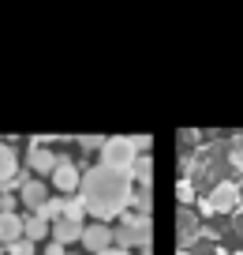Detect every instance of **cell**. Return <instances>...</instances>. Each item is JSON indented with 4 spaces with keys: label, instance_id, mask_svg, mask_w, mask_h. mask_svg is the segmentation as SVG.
<instances>
[{
    "label": "cell",
    "instance_id": "1",
    "mask_svg": "<svg viewBox=\"0 0 243 255\" xmlns=\"http://www.w3.org/2000/svg\"><path fill=\"white\" fill-rule=\"evenodd\" d=\"M79 188H82L79 195H82L86 210L97 222H109V218L124 214V207L131 203V173H120V169H109V165L86 169Z\"/></svg>",
    "mask_w": 243,
    "mask_h": 255
},
{
    "label": "cell",
    "instance_id": "2",
    "mask_svg": "<svg viewBox=\"0 0 243 255\" xmlns=\"http://www.w3.org/2000/svg\"><path fill=\"white\" fill-rule=\"evenodd\" d=\"M112 244L116 248H135L139 244L142 252L150 248V214H124L120 229H112Z\"/></svg>",
    "mask_w": 243,
    "mask_h": 255
},
{
    "label": "cell",
    "instance_id": "3",
    "mask_svg": "<svg viewBox=\"0 0 243 255\" xmlns=\"http://www.w3.org/2000/svg\"><path fill=\"white\" fill-rule=\"evenodd\" d=\"M135 158H139V146H135V139H124V135L105 139V146H101V165L120 169V173H131Z\"/></svg>",
    "mask_w": 243,
    "mask_h": 255
},
{
    "label": "cell",
    "instance_id": "4",
    "mask_svg": "<svg viewBox=\"0 0 243 255\" xmlns=\"http://www.w3.org/2000/svg\"><path fill=\"white\" fill-rule=\"evenodd\" d=\"M236 203H240V188H236V180H221V184H213L210 195H206V210H213V214L236 210Z\"/></svg>",
    "mask_w": 243,
    "mask_h": 255
},
{
    "label": "cell",
    "instance_id": "5",
    "mask_svg": "<svg viewBox=\"0 0 243 255\" xmlns=\"http://www.w3.org/2000/svg\"><path fill=\"white\" fill-rule=\"evenodd\" d=\"M19 154H15V146H8V143H0V188H15L19 184ZM23 188V184H19Z\"/></svg>",
    "mask_w": 243,
    "mask_h": 255
},
{
    "label": "cell",
    "instance_id": "6",
    "mask_svg": "<svg viewBox=\"0 0 243 255\" xmlns=\"http://www.w3.org/2000/svg\"><path fill=\"white\" fill-rule=\"evenodd\" d=\"M82 244H86L94 255L109 252V248H112V229H109L105 222H94V225H86V229H82Z\"/></svg>",
    "mask_w": 243,
    "mask_h": 255
},
{
    "label": "cell",
    "instance_id": "7",
    "mask_svg": "<svg viewBox=\"0 0 243 255\" xmlns=\"http://www.w3.org/2000/svg\"><path fill=\"white\" fill-rule=\"evenodd\" d=\"M0 240H4V244L23 240V218H19L15 210H0Z\"/></svg>",
    "mask_w": 243,
    "mask_h": 255
},
{
    "label": "cell",
    "instance_id": "8",
    "mask_svg": "<svg viewBox=\"0 0 243 255\" xmlns=\"http://www.w3.org/2000/svg\"><path fill=\"white\" fill-rule=\"evenodd\" d=\"M82 229H86L82 222L60 218V222H53V240H56V244H71V240H82Z\"/></svg>",
    "mask_w": 243,
    "mask_h": 255
},
{
    "label": "cell",
    "instance_id": "9",
    "mask_svg": "<svg viewBox=\"0 0 243 255\" xmlns=\"http://www.w3.org/2000/svg\"><path fill=\"white\" fill-rule=\"evenodd\" d=\"M79 180H82V176H79V169L71 165V161H56V169H53V184L60 191H71V188H79Z\"/></svg>",
    "mask_w": 243,
    "mask_h": 255
},
{
    "label": "cell",
    "instance_id": "10",
    "mask_svg": "<svg viewBox=\"0 0 243 255\" xmlns=\"http://www.w3.org/2000/svg\"><path fill=\"white\" fill-rule=\"evenodd\" d=\"M19 195H23V203H26V207H34V210H38L41 203L49 199V188H45V184H41V180H23V188H19Z\"/></svg>",
    "mask_w": 243,
    "mask_h": 255
},
{
    "label": "cell",
    "instance_id": "11",
    "mask_svg": "<svg viewBox=\"0 0 243 255\" xmlns=\"http://www.w3.org/2000/svg\"><path fill=\"white\" fill-rule=\"evenodd\" d=\"M56 161H60V158H56L53 150H45L41 143H38V146H30V169H38V173H53Z\"/></svg>",
    "mask_w": 243,
    "mask_h": 255
},
{
    "label": "cell",
    "instance_id": "12",
    "mask_svg": "<svg viewBox=\"0 0 243 255\" xmlns=\"http://www.w3.org/2000/svg\"><path fill=\"white\" fill-rule=\"evenodd\" d=\"M195 233H198V218L191 214L187 207H183V210H180V244L187 248L191 240H195Z\"/></svg>",
    "mask_w": 243,
    "mask_h": 255
},
{
    "label": "cell",
    "instance_id": "13",
    "mask_svg": "<svg viewBox=\"0 0 243 255\" xmlns=\"http://www.w3.org/2000/svg\"><path fill=\"white\" fill-rule=\"evenodd\" d=\"M23 237H26V240H41V237H49V222H41L38 214L23 218Z\"/></svg>",
    "mask_w": 243,
    "mask_h": 255
},
{
    "label": "cell",
    "instance_id": "14",
    "mask_svg": "<svg viewBox=\"0 0 243 255\" xmlns=\"http://www.w3.org/2000/svg\"><path fill=\"white\" fill-rule=\"evenodd\" d=\"M34 214H38L41 222H60V218H64V199H45Z\"/></svg>",
    "mask_w": 243,
    "mask_h": 255
},
{
    "label": "cell",
    "instance_id": "15",
    "mask_svg": "<svg viewBox=\"0 0 243 255\" xmlns=\"http://www.w3.org/2000/svg\"><path fill=\"white\" fill-rule=\"evenodd\" d=\"M131 173H135V180H139L142 188H150V173H154V161H150V158H135Z\"/></svg>",
    "mask_w": 243,
    "mask_h": 255
},
{
    "label": "cell",
    "instance_id": "16",
    "mask_svg": "<svg viewBox=\"0 0 243 255\" xmlns=\"http://www.w3.org/2000/svg\"><path fill=\"white\" fill-rule=\"evenodd\" d=\"M82 214H86V203H82V195H79V199H64V218H71V222H82Z\"/></svg>",
    "mask_w": 243,
    "mask_h": 255
},
{
    "label": "cell",
    "instance_id": "17",
    "mask_svg": "<svg viewBox=\"0 0 243 255\" xmlns=\"http://www.w3.org/2000/svg\"><path fill=\"white\" fill-rule=\"evenodd\" d=\"M8 252L11 255H34V240L23 237V240H15V244H8Z\"/></svg>",
    "mask_w": 243,
    "mask_h": 255
},
{
    "label": "cell",
    "instance_id": "18",
    "mask_svg": "<svg viewBox=\"0 0 243 255\" xmlns=\"http://www.w3.org/2000/svg\"><path fill=\"white\" fill-rule=\"evenodd\" d=\"M228 161H232V169H243V143L228 146Z\"/></svg>",
    "mask_w": 243,
    "mask_h": 255
},
{
    "label": "cell",
    "instance_id": "19",
    "mask_svg": "<svg viewBox=\"0 0 243 255\" xmlns=\"http://www.w3.org/2000/svg\"><path fill=\"white\" fill-rule=\"evenodd\" d=\"M79 143H82V150H94V146H105V139H97V135H82Z\"/></svg>",
    "mask_w": 243,
    "mask_h": 255
},
{
    "label": "cell",
    "instance_id": "20",
    "mask_svg": "<svg viewBox=\"0 0 243 255\" xmlns=\"http://www.w3.org/2000/svg\"><path fill=\"white\" fill-rule=\"evenodd\" d=\"M41 255H68V252H64V244H56V240H53V244H49Z\"/></svg>",
    "mask_w": 243,
    "mask_h": 255
},
{
    "label": "cell",
    "instance_id": "21",
    "mask_svg": "<svg viewBox=\"0 0 243 255\" xmlns=\"http://www.w3.org/2000/svg\"><path fill=\"white\" fill-rule=\"evenodd\" d=\"M101 255H131V252H124V248H109V252H101Z\"/></svg>",
    "mask_w": 243,
    "mask_h": 255
},
{
    "label": "cell",
    "instance_id": "22",
    "mask_svg": "<svg viewBox=\"0 0 243 255\" xmlns=\"http://www.w3.org/2000/svg\"><path fill=\"white\" fill-rule=\"evenodd\" d=\"M240 233H243V214H240Z\"/></svg>",
    "mask_w": 243,
    "mask_h": 255
}]
</instances>
